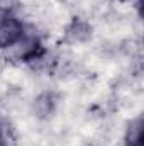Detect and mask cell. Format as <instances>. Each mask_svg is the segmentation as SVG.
Instances as JSON below:
<instances>
[{"label":"cell","mask_w":144,"mask_h":146,"mask_svg":"<svg viewBox=\"0 0 144 146\" xmlns=\"http://www.w3.org/2000/svg\"><path fill=\"white\" fill-rule=\"evenodd\" d=\"M26 37L22 21L10 10H0V48H14Z\"/></svg>","instance_id":"6da1fadb"},{"label":"cell","mask_w":144,"mask_h":146,"mask_svg":"<svg viewBox=\"0 0 144 146\" xmlns=\"http://www.w3.org/2000/svg\"><path fill=\"white\" fill-rule=\"evenodd\" d=\"M143 131H144V124H143V117L134 119L126 133V145L127 146H143Z\"/></svg>","instance_id":"7a4b0ae2"},{"label":"cell","mask_w":144,"mask_h":146,"mask_svg":"<svg viewBox=\"0 0 144 146\" xmlns=\"http://www.w3.org/2000/svg\"><path fill=\"white\" fill-rule=\"evenodd\" d=\"M0 146H7L5 134H3V124H2V121H0Z\"/></svg>","instance_id":"3957f363"}]
</instances>
